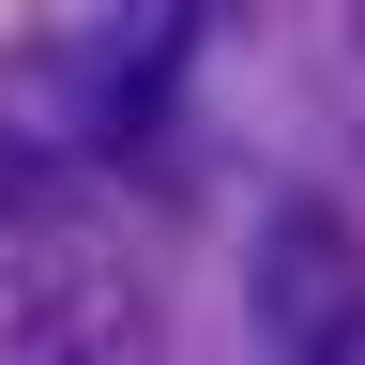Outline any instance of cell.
<instances>
[{
    "mask_svg": "<svg viewBox=\"0 0 365 365\" xmlns=\"http://www.w3.org/2000/svg\"><path fill=\"white\" fill-rule=\"evenodd\" d=\"M168 16H198V0H168Z\"/></svg>",
    "mask_w": 365,
    "mask_h": 365,
    "instance_id": "obj_4",
    "label": "cell"
},
{
    "mask_svg": "<svg viewBox=\"0 0 365 365\" xmlns=\"http://www.w3.org/2000/svg\"><path fill=\"white\" fill-rule=\"evenodd\" d=\"M350 91H365V0H350Z\"/></svg>",
    "mask_w": 365,
    "mask_h": 365,
    "instance_id": "obj_3",
    "label": "cell"
},
{
    "mask_svg": "<svg viewBox=\"0 0 365 365\" xmlns=\"http://www.w3.org/2000/svg\"><path fill=\"white\" fill-rule=\"evenodd\" d=\"M244 319H259V365H335L365 335V244H350V213H259V259H244Z\"/></svg>",
    "mask_w": 365,
    "mask_h": 365,
    "instance_id": "obj_2",
    "label": "cell"
},
{
    "mask_svg": "<svg viewBox=\"0 0 365 365\" xmlns=\"http://www.w3.org/2000/svg\"><path fill=\"white\" fill-rule=\"evenodd\" d=\"M0 365H168L137 259L91 244V228H46L16 274V319H0Z\"/></svg>",
    "mask_w": 365,
    "mask_h": 365,
    "instance_id": "obj_1",
    "label": "cell"
}]
</instances>
